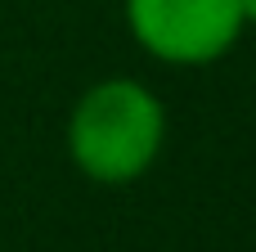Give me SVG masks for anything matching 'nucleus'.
<instances>
[{
	"mask_svg": "<svg viewBox=\"0 0 256 252\" xmlns=\"http://www.w3.org/2000/svg\"><path fill=\"white\" fill-rule=\"evenodd\" d=\"M68 162L104 189L144 180L166 149V104L135 77H104L86 86L63 126Z\"/></svg>",
	"mask_w": 256,
	"mask_h": 252,
	"instance_id": "f257e3e1",
	"label": "nucleus"
},
{
	"mask_svg": "<svg viewBox=\"0 0 256 252\" xmlns=\"http://www.w3.org/2000/svg\"><path fill=\"white\" fill-rule=\"evenodd\" d=\"M135 45L166 68L220 63L248 32L243 0H122Z\"/></svg>",
	"mask_w": 256,
	"mask_h": 252,
	"instance_id": "f03ea898",
	"label": "nucleus"
},
{
	"mask_svg": "<svg viewBox=\"0 0 256 252\" xmlns=\"http://www.w3.org/2000/svg\"><path fill=\"white\" fill-rule=\"evenodd\" d=\"M243 23L256 27V0H243Z\"/></svg>",
	"mask_w": 256,
	"mask_h": 252,
	"instance_id": "7ed1b4c3",
	"label": "nucleus"
}]
</instances>
